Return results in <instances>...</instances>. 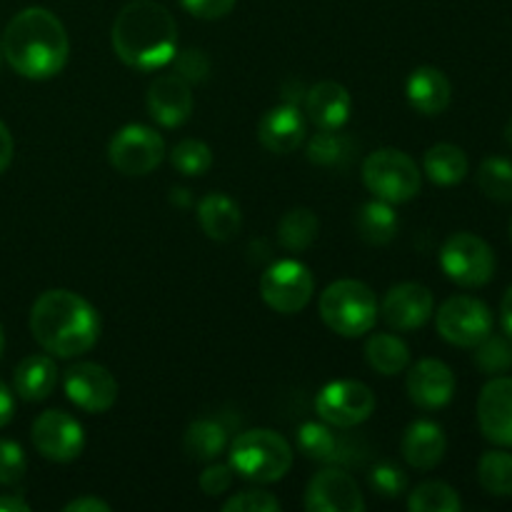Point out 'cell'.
Here are the masks:
<instances>
[{"label":"cell","mask_w":512,"mask_h":512,"mask_svg":"<svg viewBox=\"0 0 512 512\" xmlns=\"http://www.w3.org/2000/svg\"><path fill=\"white\" fill-rule=\"evenodd\" d=\"M408 398L423 410H438L453 400L455 395V375L443 360L423 358L408 370Z\"/></svg>","instance_id":"e0dca14e"},{"label":"cell","mask_w":512,"mask_h":512,"mask_svg":"<svg viewBox=\"0 0 512 512\" xmlns=\"http://www.w3.org/2000/svg\"><path fill=\"white\" fill-rule=\"evenodd\" d=\"M13 415H15V398L13 393H10L8 385L0 380V428H5V425L10 423Z\"/></svg>","instance_id":"f6af8a7d"},{"label":"cell","mask_w":512,"mask_h":512,"mask_svg":"<svg viewBox=\"0 0 512 512\" xmlns=\"http://www.w3.org/2000/svg\"><path fill=\"white\" fill-rule=\"evenodd\" d=\"M13 153H15V143H13V135H10L8 125L0 120V175L10 168L13 163Z\"/></svg>","instance_id":"7bdbcfd3"},{"label":"cell","mask_w":512,"mask_h":512,"mask_svg":"<svg viewBox=\"0 0 512 512\" xmlns=\"http://www.w3.org/2000/svg\"><path fill=\"white\" fill-rule=\"evenodd\" d=\"M363 183L378 200L400 205L420 193L423 175L408 153L395 148H380L365 158Z\"/></svg>","instance_id":"8992f818"},{"label":"cell","mask_w":512,"mask_h":512,"mask_svg":"<svg viewBox=\"0 0 512 512\" xmlns=\"http://www.w3.org/2000/svg\"><path fill=\"white\" fill-rule=\"evenodd\" d=\"M370 488L380 495V498H400L408 490V475L393 463H380L370 473Z\"/></svg>","instance_id":"8d00e7d4"},{"label":"cell","mask_w":512,"mask_h":512,"mask_svg":"<svg viewBox=\"0 0 512 512\" xmlns=\"http://www.w3.org/2000/svg\"><path fill=\"white\" fill-rule=\"evenodd\" d=\"M165 158V140L148 125H125L110 138L108 160L118 173L138 178L148 175L163 163Z\"/></svg>","instance_id":"9c48e42d"},{"label":"cell","mask_w":512,"mask_h":512,"mask_svg":"<svg viewBox=\"0 0 512 512\" xmlns=\"http://www.w3.org/2000/svg\"><path fill=\"white\" fill-rule=\"evenodd\" d=\"M0 55H3V50H0Z\"/></svg>","instance_id":"f5cc1de1"},{"label":"cell","mask_w":512,"mask_h":512,"mask_svg":"<svg viewBox=\"0 0 512 512\" xmlns=\"http://www.w3.org/2000/svg\"><path fill=\"white\" fill-rule=\"evenodd\" d=\"M375 393L360 380H335L315 398V413L333 428H355L375 413Z\"/></svg>","instance_id":"8fae6325"},{"label":"cell","mask_w":512,"mask_h":512,"mask_svg":"<svg viewBox=\"0 0 512 512\" xmlns=\"http://www.w3.org/2000/svg\"><path fill=\"white\" fill-rule=\"evenodd\" d=\"M355 153L353 138L340 130H320L308 143V160L320 168H343Z\"/></svg>","instance_id":"f546056e"},{"label":"cell","mask_w":512,"mask_h":512,"mask_svg":"<svg viewBox=\"0 0 512 512\" xmlns=\"http://www.w3.org/2000/svg\"><path fill=\"white\" fill-rule=\"evenodd\" d=\"M28 460L15 440H0V485H18L25 478Z\"/></svg>","instance_id":"f35d334b"},{"label":"cell","mask_w":512,"mask_h":512,"mask_svg":"<svg viewBox=\"0 0 512 512\" xmlns=\"http://www.w3.org/2000/svg\"><path fill=\"white\" fill-rule=\"evenodd\" d=\"M440 265L453 283L463 288H480L495 275L493 248L475 233H455L440 248Z\"/></svg>","instance_id":"52a82bcc"},{"label":"cell","mask_w":512,"mask_h":512,"mask_svg":"<svg viewBox=\"0 0 512 512\" xmlns=\"http://www.w3.org/2000/svg\"><path fill=\"white\" fill-rule=\"evenodd\" d=\"M65 395L85 413H108L118 400V380L98 363H78L65 370Z\"/></svg>","instance_id":"7c38bea8"},{"label":"cell","mask_w":512,"mask_h":512,"mask_svg":"<svg viewBox=\"0 0 512 512\" xmlns=\"http://www.w3.org/2000/svg\"><path fill=\"white\" fill-rule=\"evenodd\" d=\"M0 50L18 75L48 80L68 63L70 40L58 15L45 8H25L5 28Z\"/></svg>","instance_id":"6da1fadb"},{"label":"cell","mask_w":512,"mask_h":512,"mask_svg":"<svg viewBox=\"0 0 512 512\" xmlns=\"http://www.w3.org/2000/svg\"><path fill=\"white\" fill-rule=\"evenodd\" d=\"M478 480L485 493L495 498L512 495V455L505 450H488L478 463Z\"/></svg>","instance_id":"1f68e13d"},{"label":"cell","mask_w":512,"mask_h":512,"mask_svg":"<svg viewBox=\"0 0 512 512\" xmlns=\"http://www.w3.org/2000/svg\"><path fill=\"white\" fill-rule=\"evenodd\" d=\"M170 203L178 205V208H188V205H190V190L173 188V190H170Z\"/></svg>","instance_id":"c3c4849f"},{"label":"cell","mask_w":512,"mask_h":512,"mask_svg":"<svg viewBox=\"0 0 512 512\" xmlns=\"http://www.w3.org/2000/svg\"><path fill=\"white\" fill-rule=\"evenodd\" d=\"M228 448V430L223 423L210 418H200L188 425L183 435V450L190 460L210 463Z\"/></svg>","instance_id":"d4e9b609"},{"label":"cell","mask_w":512,"mask_h":512,"mask_svg":"<svg viewBox=\"0 0 512 512\" xmlns=\"http://www.w3.org/2000/svg\"><path fill=\"white\" fill-rule=\"evenodd\" d=\"M445 440L443 428L433 420H415L408 425L403 435V458L410 468L415 470H433L445 458Z\"/></svg>","instance_id":"7402d4cb"},{"label":"cell","mask_w":512,"mask_h":512,"mask_svg":"<svg viewBox=\"0 0 512 512\" xmlns=\"http://www.w3.org/2000/svg\"><path fill=\"white\" fill-rule=\"evenodd\" d=\"M33 445L45 460L70 463L83 453L85 435L78 420L65 410H45L33 423Z\"/></svg>","instance_id":"4fadbf2b"},{"label":"cell","mask_w":512,"mask_h":512,"mask_svg":"<svg viewBox=\"0 0 512 512\" xmlns=\"http://www.w3.org/2000/svg\"><path fill=\"white\" fill-rule=\"evenodd\" d=\"M435 310L433 293L420 283H400L388 290L380 313L393 330L408 333V330L423 328Z\"/></svg>","instance_id":"9a60e30c"},{"label":"cell","mask_w":512,"mask_h":512,"mask_svg":"<svg viewBox=\"0 0 512 512\" xmlns=\"http://www.w3.org/2000/svg\"><path fill=\"white\" fill-rule=\"evenodd\" d=\"M320 318L333 333L343 338H360L370 333L380 315V305L370 285L360 280H335L320 295Z\"/></svg>","instance_id":"277c9868"},{"label":"cell","mask_w":512,"mask_h":512,"mask_svg":"<svg viewBox=\"0 0 512 512\" xmlns=\"http://www.w3.org/2000/svg\"><path fill=\"white\" fill-rule=\"evenodd\" d=\"M225 512H278L283 510L280 500L268 490H243L223 503Z\"/></svg>","instance_id":"74e56055"},{"label":"cell","mask_w":512,"mask_h":512,"mask_svg":"<svg viewBox=\"0 0 512 512\" xmlns=\"http://www.w3.org/2000/svg\"><path fill=\"white\" fill-rule=\"evenodd\" d=\"M3 345H5V335H3V325H0V353H3Z\"/></svg>","instance_id":"f907efd6"},{"label":"cell","mask_w":512,"mask_h":512,"mask_svg":"<svg viewBox=\"0 0 512 512\" xmlns=\"http://www.w3.org/2000/svg\"><path fill=\"white\" fill-rule=\"evenodd\" d=\"M293 465V448L275 430H248L235 438L230 448V468L253 483H278Z\"/></svg>","instance_id":"5b68a950"},{"label":"cell","mask_w":512,"mask_h":512,"mask_svg":"<svg viewBox=\"0 0 512 512\" xmlns=\"http://www.w3.org/2000/svg\"><path fill=\"white\" fill-rule=\"evenodd\" d=\"M148 113L155 123L163 128H178L193 113V90H190L188 80L180 75L168 73L158 75L148 88Z\"/></svg>","instance_id":"ac0fdd59"},{"label":"cell","mask_w":512,"mask_h":512,"mask_svg":"<svg viewBox=\"0 0 512 512\" xmlns=\"http://www.w3.org/2000/svg\"><path fill=\"white\" fill-rule=\"evenodd\" d=\"M320 230V220L313 210L293 208L280 218L278 223V240L290 253H303L315 243Z\"/></svg>","instance_id":"f1b7e54d"},{"label":"cell","mask_w":512,"mask_h":512,"mask_svg":"<svg viewBox=\"0 0 512 512\" xmlns=\"http://www.w3.org/2000/svg\"><path fill=\"white\" fill-rule=\"evenodd\" d=\"M65 512H110V505L105 500L93 498V495H85V498L70 500L63 508Z\"/></svg>","instance_id":"ee69618b"},{"label":"cell","mask_w":512,"mask_h":512,"mask_svg":"<svg viewBox=\"0 0 512 512\" xmlns=\"http://www.w3.org/2000/svg\"><path fill=\"white\" fill-rule=\"evenodd\" d=\"M170 163L180 175H205L213 168V150L203 140H180L170 153Z\"/></svg>","instance_id":"e575fe53"},{"label":"cell","mask_w":512,"mask_h":512,"mask_svg":"<svg viewBox=\"0 0 512 512\" xmlns=\"http://www.w3.org/2000/svg\"><path fill=\"white\" fill-rule=\"evenodd\" d=\"M353 98L348 88L335 80H323L305 95V113L318 130H340L350 118Z\"/></svg>","instance_id":"ffe728a7"},{"label":"cell","mask_w":512,"mask_h":512,"mask_svg":"<svg viewBox=\"0 0 512 512\" xmlns=\"http://www.w3.org/2000/svg\"><path fill=\"white\" fill-rule=\"evenodd\" d=\"M30 505L18 495H0V512H28Z\"/></svg>","instance_id":"bcb514c9"},{"label":"cell","mask_w":512,"mask_h":512,"mask_svg":"<svg viewBox=\"0 0 512 512\" xmlns=\"http://www.w3.org/2000/svg\"><path fill=\"white\" fill-rule=\"evenodd\" d=\"M58 383V368L50 355H28L18 363L13 373L15 393L28 403H40L48 398Z\"/></svg>","instance_id":"cb8c5ba5"},{"label":"cell","mask_w":512,"mask_h":512,"mask_svg":"<svg viewBox=\"0 0 512 512\" xmlns=\"http://www.w3.org/2000/svg\"><path fill=\"white\" fill-rule=\"evenodd\" d=\"M460 508L463 503H460L458 490L440 480L420 483L408 495V510L413 512H460Z\"/></svg>","instance_id":"d6a6232c"},{"label":"cell","mask_w":512,"mask_h":512,"mask_svg":"<svg viewBox=\"0 0 512 512\" xmlns=\"http://www.w3.org/2000/svg\"><path fill=\"white\" fill-rule=\"evenodd\" d=\"M475 365L488 375L508 373L512 370V343L490 333L483 343L475 345Z\"/></svg>","instance_id":"d590c367"},{"label":"cell","mask_w":512,"mask_h":512,"mask_svg":"<svg viewBox=\"0 0 512 512\" xmlns=\"http://www.w3.org/2000/svg\"><path fill=\"white\" fill-rule=\"evenodd\" d=\"M478 425L485 438L503 448H512V378H493L478 398Z\"/></svg>","instance_id":"2e32d148"},{"label":"cell","mask_w":512,"mask_h":512,"mask_svg":"<svg viewBox=\"0 0 512 512\" xmlns=\"http://www.w3.org/2000/svg\"><path fill=\"white\" fill-rule=\"evenodd\" d=\"M305 510L310 512H363L365 498L353 475L325 468L310 478L305 488Z\"/></svg>","instance_id":"5bb4252c"},{"label":"cell","mask_w":512,"mask_h":512,"mask_svg":"<svg viewBox=\"0 0 512 512\" xmlns=\"http://www.w3.org/2000/svg\"><path fill=\"white\" fill-rule=\"evenodd\" d=\"M405 95H408V103L418 113L433 118V115H440L450 105L453 85H450L448 75L443 70L433 68V65H423V68H415L410 73L408 85H405Z\"/></svg>","instance_id":"44dd1931"},{"label":"cell","mask_w":512,"mask_h":512,"mask_svg":"<svg viewBox=\"0 0 512 512\" xmlns=\"http://www.w3.org/2000/svg\"><path fill=\"white\" fill-rule=\"evenodd\" d=\"M30 333L45 353L75 358L98 343L100 315L73 290H45L30 310Z\"/></svg>","instance_id":"7a4b0ae2"},{"label":"cell","mask_w":512,"mask_h":512,"mask_svg":"<svg viewBox=\"0 0 512 512\" xmlns=\"http://www.w3.org/2000/svg\"><path fill=\"white\" fill-rule=\"evenodd\" d=\"M198 223L210 240L228 243V240L238 238L240 228H243V213L228 195L208 193L198 203Z\"/></svg>","instance_id":"603a6c76"},{"label":"cell","mask_w":512,"mask_h":512,"mask_svg":"<svg viewBox=\"0 0 512 512\" xmlns=\"http://www.w3.org/2000/svg\"><path fill=\"white\" fill-rule=\"evenodd\" d=\"M305 118L298 105L283 103L278 108H270L260 118L258 140L265 150L275 155H288L298 150L305 140Z\"/></svg>","instance_id":"d6986e66"},{"label":"cell","mask_w":512,"mask_h":512,"mask_svg":"<svg viewBox=\"0 0 512 512\" xmlns=\"http://www.w3.org/2000/svg\"><path fill=\"white\" fill-rule=\"evenodd\" d=\"M505 143H508V145H510V148H512V118H510L508 128H505Z\"/></svg>","instance_id":"681fc988"},{"label":"cell","mask_w":512,"mask_h":512,"mask_svg":"<svg viewBox=\"0 0 512 512\" xmlns=\"http://www.w3.org/2000/svg\"><path fill=\"white\" fill-rule=\"evenodd\" d=\"M110 40L128 68L158 70L178 53V23L155 0H133L115 18Z\"/></svg>","instance_id":"3957f363"},{"label":"cell","mask_w":512,"mask_h":512,"mask_svg":"<svg viewBox=\"0 0 512 512\" xmlns=\"http://www.w3.org/2000/svg\"><path fill=\"white\" fill-rule=\"evenodd\" d=\"M365 360L380 375H398L410 365V350L398 335L378 333L365 343Z\"/></svg>","instance_id":"83f0119b"},{"label":"cell","mask_w":512,"mask_h":512,"mask_svg":"<svg viewBox=\"0 0 512 512\" xmlns=\"http://www.w3.org/2000/svg\"><path fill=\"white\" fill-rule=\"evenodd\" d=\"M425 175L435 185H458L468 175V155L453 143H438L425 153L423 158Z\"/></svg>","instance_id":"4316f807"},{"label":"cell","mask_w":512,"mask_h":512,"mask_svg":"<svg viewBox=\"0 0 512 512\" xmlns=\"http://www.w3.org/2000/svg\"><path fill=\"white\" fill-rule=\"evenodd\" d=\"M478 185L485 198L512 203V163L505 158H485L478 168Z\"/></svg>","instance_id":"836d02e7"},{"label":"cell","mask_w":512,"mask_h":512,"mask_svg":"<svg viewBox=\"0 0 512 512\" xmlns=\"http://www.w3.org/2000/svg\"><path fill=\"white\" fill-rule=\"evenodd\" d=\"M355 230L368 245H388L398 235V215L385 200H370L355 213Z\"/></svg>","instance_id":"484cf974"},{"label":"cell","mask_w":512,"mask_h":512,"mask_svg":"<svg viewBox=\"0 0 512 512\" xmlns=\"http://www.w3.org/2000/svg\"><path fill=\"white\" fill-rule=\"evenodd\" d=\"M500 320H503L505 333L512 338V285L508 288V293H505L503 305H500Z\"/></svg>","instance_id":"7dc6e473"},{"label":"cell","mask_w":512,"mask_h":512,"mask_svg":"<svg viewBox=\"0 0 512 512\" xmlns=\"http://www.w3.org/2000/svg\"><path fill=\"white\" fill-rule=\"evenodd\" d=\"M170 63L175 65V75H180L188 83H203L210 73V60L203 50L188 48L183 53H175Z\"/></svg>","instance_id":"ab89813d"},{"label":"cell","mask_w":512,"mask_h":512,"mask_svg":"<svg viewBox=\"0 0 512 512\" xmlns=\"http://www.w3.org/2000/svg\"><path fill=\"white\" fill-rule=\"evenodd\" d=\"M510 233H512V223H510Z\"/></svg>","instance_id":"816d5d0a"},{"label":"cell","mask_w":512,"mask_h":512,"mask_svg":"<svg viewBox=\"0 0 512 512\" xmlns=\"http://www.w3.org/2000/svg\"><path fill=\"white\" fill-rule=\"evenodd\" d=\"M298 448L305 458L318 460V463H335L340 460V445L338 435L333 433V425L328 423H305L298 430Z\"/></svg>","instance_id":"4dcf8cb0"},{"label":"cell","mask_w":512,"mask_h":512,"mask_svg":"<svg viewBox=\"0 0 512 512\" xmlns=\"http://www.w3.org/2000/svg\"><path fill=\"white\" fill-rule=\"evenodd\" d=\"M315 293V278L298 260H278L260 280V295L275 313L295 315L308 308Z\"/></svg>","instance_id":"30bf717a"},{"label":"cell","mask_w":512,"mask_h":512,"mask_svg":"<svg viewBox=\"0 0 512 512\" xmlns=\"http://www.w3.org/2000/svg\"><path fill=\"white\" fill-rule=\"evenodd\" d=\"M233 475L235 470L230 468V465H210V468H205L203 473H200V490H203L205 495H210V498L223 495L225 490L233 485Z\"/></svg>","instance_id":"60d3db41"},{"label":"cell","mask_w":512,"mask_h":512,"mask_svg":"<svg viewBox=\"0 0 512 512\" xmlns=\"http://www.w3.org/2000/svg\"><path fill=\"white\" fill-rule=\"evenodd\" d=\"M235 3H238V0H180V5L200 20L225 18V15L235 8Z\"/></svg>","instance_id":"b9f144b4"},{"label":"cell","mask_w":512,"mask_h":512,"mask_svg":"<svg viewBox=\"0 0 512 512\" xmlns=\"http://www.w3.org/2000/svg\"><path fill=\"white\" fill-rule=\"evenodd\" d=\"M440 338L458 348H475L493 333V313L488 305L470 295L448 298L435 313Z\"/></svg>","instance_id":"ba28073f"}]
</instances>
